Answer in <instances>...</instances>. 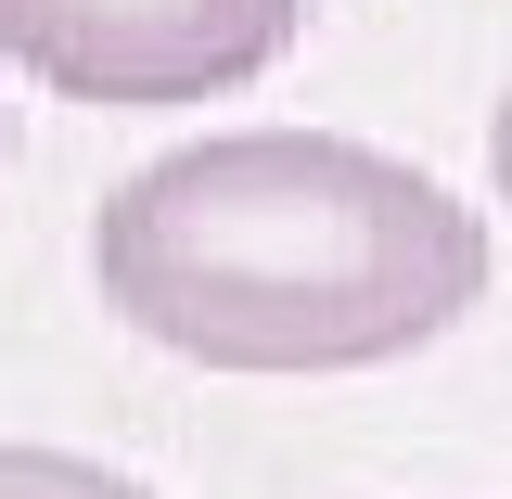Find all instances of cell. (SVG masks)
<instances>
[{
	"label": "cell",
	"mask_w": 512,
	"mask_h": 499,
	"mask_svg": "<svg viewBox=\"0 0 512 499\" xmlns=\"http://www.w3.org/2000/svg\"><path fill=\"white\" fill-rule=\"evenodd\" d=\"M103 308L192 372H384L487 295V218L333 128H218L90 218Z\"/></svg>",
	"instance_id": "1"
},
{
	"label": "cell",
	"mask_w": 512,
	"mask_h": 499,
	"mask_svg": "<svg viewBox=\"0 0 512 499\" xmlns=\"http://www.w3.org/2000/svg\"><path fill=\"white\" fill-rule=\"evenodd\" d=\"M0 499H154L116 461H77V448H0Z\"/></svg>",
	"instance_id": "3"
},
{
	"label": "cell",
	"mask_w": 512,
	"mask_h": 499,
	"mask_svg": "<svg viewBox=\"0 0 512 499\" xmlns=\"http://www.w3.org/2000/svg\"><path fill=\"white\" fill-rule=\"evenodd\" d=\"M295 39H308V0H0V64L103 116L256 90Z\"/></svg>",
	"instance_id": "2"
},
{
	"label": "cell",
	"mask_w": 512,
	"mask_h": 499,
	"mask_svg": "<svg viewBox=\"0 0 512 499\" xmlns=\"http://www.w3.org/2000/svg\"><path fill=\"white\" fill-rule=\"evenodd\" d=\"M0 167H13V103H0Z\"/></svg>",
	"instance_id": "5"
},
{
	"label": "cell",
	"mask_w": 512,
	"mask_h": 499,
	"mask_svg": "<svg viewBox=\"0 0 512 499\" xmlns=\"http://www.w3.org/2000/svg\"><path fill=\"white\" fill-rule=\"evenodd\" d=\"M487 180H500V205H512V103L487 116Z\"/></svg>",
	"instance_id": "4"
}]
</instances>
